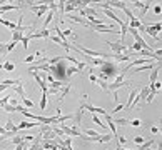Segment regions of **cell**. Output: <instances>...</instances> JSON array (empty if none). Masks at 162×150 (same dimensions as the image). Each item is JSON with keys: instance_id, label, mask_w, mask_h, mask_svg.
Masks as SVG:
<instances>
[{"instance_id": "obj_1", "label": "cell", "mask_w": 162, "mask_h": 150, "mask_svg": "<svg viewBox=\"0 0 162 150\" xmlns=\"http://www.w3.org/2000/svg\"><path fill=\"white\" fill-rule=\"evenodd\" d=\"M117 67H115V63H107L104 62L100 65V80H109V78H114L117 75Z\"/></svg>"}, {"instance_id": "obj_2", "label": "cell", "mask_w": 162, "mask_h": 150, "mask_svg": "<svg viewBox=\"0 0 162 150\" xmlns=\"http://www.w3.org/2000/svg\"><path fill=\"white\" fill-rule=\"evenodd\" d=\"M105 43L110 47L112 53H126V52H127V48H129L126 43H120V42H109V40H107ZM126 55H127V53H126Z\"/></svg>"}, {"instance_id": "obj_3", "label": "cell", "mask_w": 162, "mask_h": 150, "mask_svg": "<svg viewBox=\"0 0 162 150\" xmlns=\"http://www.w3.org/2000/svg\"><path fill=\"white\" fill-rule=\"evenodd\" d=\"M84 112H85L84 107L80 105V107L75 110V114L72 115V120H74L72 127H74V129H79V130H80V122H82V115H84Z\"/></svg>"}, {"instance_id": "obj_4", "label": "cell", "mask_w": 162, "mask_h": 150, "mask_svg": "<svg viewBox=\"0 0 162 150\" xmlns=\"http://www.w3.org/2000/svg\"><path fill=\"white\" fill-rule=\"evenodd\" d=\"M104 119H105V122H107V129L110 130V134H112V137H115V139H117V137H119V135H117V125L114 124V119H112V115H104Z\"/></svg>"}, {"instance_id": "obj_5", "label": "cell", "mask_w": 162, "mask_h": 150, "mask_svg": "<svg viewBox=\"0 0 162 150\" xmlns=\"http://www.w3.org/2000/svg\"><path fill=\"white\" fill-rule=\"evenodd\" d=\"M82 107H84V110H89L90 114H97V115H107V110L104 109H100V107H94V105H90V104H82Z\"/></svg>"}, {"instance_id": "obj_6", "label": "cell", "mask_w": 162, "mask_h": 150, "mask_svg": "<svg viewBox=\"0 0 162 150\" xmlns=\"http://www.w3.org/2000/svg\"><path fill=\"white\" fill-rule=\"evenodd\" d=\"M137 93H139L137 88L131 87V92H129V97H127V104L124 105V110H131V105H132V102H134V98H136Z\"/></svg>"}, {"instance_id": "obj_7", "label": "cell", "mask_w": 162, "mask_h": 150, "mask_svg": "<svg viewBox=\"0 0 162 150\" xmlns=\"http://www.w3.org/2000/svg\"><path fill=\"white\" fill-rule=\"evenodd\" d=\"M50 28H49V30H40V32H34V33H30V40L32 38H50Z\"/></svg>"}, {"instance_id": "obj_8", "label": "cell", "mask_w": 162, "mask_h": 150, "mask_svg": "<svg viewBox=\"0 0 162 150\" xmlns=\"http://www.w3.org/2000/svg\"><path fill=\"white\" fill-rule=\"evenodd\" d=\"M144 32L149 33L151 37H154V40L156 42H161V33H157V32L152 28V25H144Z\"/></svg>"}, {"instance_id": "obj_9", "label": "cell", "mask_w": 162, "mask_h": 150, "mask_svg": "<svg viewBox=\"0 0 162 150\" xmlns=\"http://www.w3.org/2000/svg\"><path fill=\"white\" fill-rule=\"evenodd\" d=\"M159 72H161V65H156V67L152 68V73H151V77H149V83H147V85H152V83H156V82H157Z\"/></svg>"}, {"instance_id": "obj_10", "label": "cell", "mask_w": 162, "mask_h": 150, "mask_svg": "<svg viewBox=\"0 0 162 150\" xmlns=\"http://www.w3.org/2000/svg\"><path fill=\"white\" fill-rule=\"evenodd\" d=\"M39 122H22V124L17 125V129L19 130H25V129H34V127H39Z\"/></svg>"}, {"instance_id": "obj_11", "label": "cell", "mask_w": 162, "mask_h": 150, "mask_svg": "<svg viewBox=\"0 0 162 150\" xmlns=\"http://www.w3.org/2000/svg\"><path fill=\"white\" fill-rule=\"evenodd\" d=\"M54 14H55V12H52V10L47 12V17H45V20H44V30H49V25H50L52 20H54Z\"/></svg>"}, {"instance_id": "obj_12", "label": "cell", "mask_w": 162, "mask_h": 150, "mask_svg": "<svg viewBox=\"0 0 162 150\" xmlns=\"http://www.w3.org/2000/svg\"><path fill=\"white\" fill-rule=\"evenodd\" d=\"M67 18H70V20L77 22V23H80V25H85V27H90V23L87 20H85L84 17H75V15H67Z\"/></svg>"}, {"instance_id": "obj_13", "label": "cell", "mask_w": 162, "mask_h": 150, "mask_svg": "<svg viewBox=\"0 0 162 150\" xmlns=\"http://www.w3.org/2000/svg\"><path fill=\"white\" fill-rule=\"evenodd\" d=\"M14 92L15 93H19L20 95V98L24 100V98H27V93H25V90H24V83H20V85H14Z\"/></svg>"}, {"instance_id": "obj_14", "label": "cell", "mask_w": 162, "mask_h": 150, "mask_svg": "<svg viewBox=\"0 0 162 150\" xmlns=\"http://www.w3.org/2000/svg\"><path fill=\"white\" fill-rule=\"evenodd\" d=\"M22 37H24V32H22V30H14V32H12V42L19 43V42L22 40Z\"/></svg>"}, {"instance_id": "obj_15", "label": "cell", "mask_w": 162, "mask_h": 150, "mask_svg": "<svg viewBox=\"0 0 162 150\" xmlns=\"http://www.w3.org/2000/svg\"><path fill=\"white\" fill-rule=\"evenodd\" d=\"M107 4H109V9H122V10H124V9H126V2H107Z\"/></svg>"}, {"instance_id": "obj_16", "label": "cell", "mask_w": 162, "mask_h": 150, "mask_svg": "<svg viewBox=\"0 0 162 150\" xmlns=\"http://www.w3.org/2000/svg\"><path fill=\"white\" fill-rule=\"evenodd\" d=\"M74 73H80V72L77 70V67H74V65H70V67H67V68H65V77H67V80H69L70 77H72Z\"/></svg>"}, {"instance_id": "obj_17", "label": "cell", "mask_w": 162, "mask_h": 150, "mask_svg": "<svg viewBox=\"0 0 162 150\" xmlns=\"http://www.w3.org/2000/svg\"><path fill=\"white\" fill-rule=\"evenodd\" d=\"M5 130H7V132H14V134H17V132H19V129H17V125L14 124L12 120H9V122L5 124Z\"/></svg>"}, {"instance_id": "obj_18", "label": "cell", "mask_w": 162, "mask_h": 150, "mask_svg": "<svg viewBox=\"0 0 162 150\" xmlns=\"http://www.w3.org/2000/svg\"><path fill=\"white\" fill-rule=\"evenodd\" d=\"M77 10V5H75V2H67L65 7H64V14H67V12H74Z\"/></svg>"}, {"instance_id": "obj_19", "label": "cell", "mask_w": 162, "mask_h": 150, "mask_svg": "<svg viewBox=\"0 0 162 150\" xmlns=\"http://www.w3.org/2000/svg\"><path fill=\"white\" fill-rule=\"evenodd\" d=\"M154 142H156V139H151L149 142H144V144H141L139 147H137V150H146V149H151L152 145H154Z\"/></svg>"}, {"instance_id": "obj_20", "label": "cell", "mask_w": 162, "mask_h": 150, "mask_svg": "<svg viewBox=\"0 0 162 150\" xmlns=\"http://www.w3.org/2000/svg\"><path fill=\"white\" fill-rule=\"evenodd\" d=\"M2 70H5V72H14V70H15V63H12V62L2 63Z\"/></svg>"}, {"instance_id": "obj_21", "label": "cell", "mask_w": 162, "mask_h": 150, "mask_svg": "<svg viewBox=\"0 0 162 150\" xmlns=\"http://www.w3.org/2000/svg\"><path fill=\"white\" fill-rule=\"evenodd\" d=\"M149 9H151V4H144V7L141 9V14H139V17H137L141 22H142V18H144V15L147 14V10H149Z\"/></svg>"}, {"instance_id": "obj_22", "label": "cell", "mask_w": 162, "mask_h": 150, "mask_svg": "<svg viewBox=\"0 0 162 150\" xmlns=\"http://www.w3.org/2000/svg\"><path fill=\"white\" fill-rule=\"evenodd\" d=\"M47 107V92H42V97H40V110H45Z\"/></svg>"}, {"instance_id": "obj_23", "label": "cell", "mask_w": 162, "mask_h": 150, "mask_svg": "<svg viewBox=\"0 0 162 150\" xmlns=\"http://www.w3.org/2000/svg\"><path fill=\"white\" fill-rule=\"evenodd\" d=\"M114 124L115 125H120V127H124V125L131 124V120H127V119H117V120H114Z\"/></svg>"}, {"instance_id": "obj_24", "label": "cell", "mask_w": 162, "mask_h": 150, "mask_svg": "<svg viewBox=\"0 0 162 150\" xmlns=\"http://www.w3.org/2000/svg\"><path fill=\"white\" fill-rule=\"evenodd\" d=\"M22 45H24V48H25V50H27V47H29V42H30V33H27V37L25 35H24V37H22Z\"/></svg>"}, {"instance_id": "obj_25", "label": "cell", "mask_w": 162, "mask_h": 150, "mask_svg": "<svg viewBox=\"0 0 162 150\" xmlns=\"http://www.w3.org/2000/svg\"><path fill=\"white\" fill-rule=\"evenodd\" d=\"M15 45H17L15 42H9V43H7V45H5V52H7V53H10L12 50L15 48Z\"/></svg>"}, {"instance_id": "obj_26", "label": "cell", "mask_w": 162, "mask_h": 150, "mask_svg": "<svg viewBox=\"0 0 162 150\" xmlns=\"http://www.w3.org/2000/svg\"><path fill=\"white\" fill-rule=\"evenodd\" d=\"M22 142H24V139H22V135H15V137L12 139V144H14V145H20Z\"/></svg>"}, {"instance_id": "obj_27", "label": "cell", "mask_w": 162, "mask_h": 150, "mask_svg": "<svg viewBox=\"0 0 162 150\" xmlns=\"http://www.w3.org/2000/svg\"><path fill=\"white\" fill-rule=\"evenodd\" d=\"M2 109L5 110V112H9V114H14V112H15V107H14V105H10V104L4 105V107H2Z\"/></svg>"}, {"instance_id": "obj_28", "label": "cell", "mask_w": 162, "mask_h": 150, "mask_svg": "<svg viewBox=\"0 0 162 150\" xmlns=\"http://www.w3.org/2000/svg\"><path fill=\"white\" fill-rule=\"evenodd\" d=\"M10 98H12V95H7V97L0 98V107H4V105H7L9 102H10Z\"/></svg>"}, {"instance_id": "obj_29", "label": "cell", "mask_w": 162, "mask_h": 150, "mask_svg": "<svg viewBox=\"0 0 162 150\" xmlns=\"http://www.w3.org/2000/svg\"><path fill=\"white\" fill-rule=\"evenodd\" d=\"M134 142H136L137 145H141L146 142V137H142V135H137V137H134Z\"/></svg>"}, {"instance_id": "obj_30", "label": "cell", "mask_w": 162, "mask_h": 150, "mask_svg": "<svg viewBox=\"0 0 162 150\" xmlns=\"http://www.w3.org/2000/svg\"><path fill=\"white\" fill-rule=\"evenodd\" d=\"M124 14L127 15V18H129V20H132V18H134V14H132V10L129 9V7H126V9H124Z\"/></svg>"}, {"instance_id": "obj_31", "label": "cell", "mask_w": 162, "mask_h": 150, "mask_svg": "<svg viewBox=\"0 0 162 150\" xmlns=\"http://www.w3.org/2000/svg\"><path fill=\"white\" fill-rule=\"evenodd\" d=\"M22 105H24V107H34V104H32V100H29V98H24V100H22Z\"/></svg>"}, {"instance_id": "obj_32", "label": "cell", "mask_w": 162, "mask_h": 150, "mask_svg": "<svg viewBox=\"0 0 162 150\" xmlns=\"http://www.w3.org/2000/svg\"><path fill=\"white\" fill-rule=\"evenodd\" d=\"M152 28H154V30H156L157 33H161V30H162V23H161V22H157V23H154V25H152Z\"/></svg>"}, {"instance_id": "obj_33", "label": "cell", "mask_w": 162, "mask_h": 150, "mask_svg": "<svg viewBox=\"0 0 162 150\" xmlns=\"http://www.w3.org/2000/svg\"><path fill=\"white\" fill-rule=\"evenodd\" d=\"M34 60H35V55H29V57L24 58V62H25V63H32Z\"/></svg>"}, {"instance_id": "obj_34", "label": "cell", "mask_w": 162, "mask_h": 150, "mask_svg": "<svg viewBox=\"0 0 162 150\" xmlns=\"http://www.w3.org/2000/svg\"><path fill=\"white\" fill-rule=\"evenodd\" d=\"M141 124H142L141 120H139V119H136V120H132V122H131L129 125H132V127H141Z\"/></svg>"}, {"instance_id": "obj_35", "label": "cell", "mask_w": 162, "mask_h": 150, "mask_svg": "<svg viewBox=\"0 0 162 150\" xmlns=\"http://www.w3.org/2000/svg\"><path fill=\"white\" fill-rule=\"evenodd\" d=\"M92 62H94V65H102V63H104L105 60H104V58H94Z\"/></svg>"}, {"instance_id": "obj_36", "label": "cell", "mask_w": 162, "mask_h": 150, "mask_svg": "<svg viewBox=\"0 0 162 150\" xmlns=\"http://www.w3.org/2000/svg\"><path fill=\"white\" fill-rule=\"evenodd\" d=\"M97 83L100 85V88H102V90H107V83H105L104 80H97Z\"/></svg>"}, {"instance_id": "obj_37", "label": "cell", "mask_w": 162, "mask_h": 150, "mask_svg": "<svg viewBox=\"0 0 162 150\" xmlns=\"http://www.w3.org/2000/svg\"><path fill=\"white\" fill-rule=\"evenodd\" d=\"M151 134H152V135H157V134H159V127H157V125L151 127Z\"/></svg>"}, {"instance_id": "obj_38", "label": "cell", "mask_w": 162, "mask_h": 150, "mask_svg": "<svg viewBox=\"0 0 162 150\" xmlns=\"http://www.w3.org/2000/svg\"><path fill=\"white\" fill-rule=\"evenodd\" d=\"M134 7H136V9H142V7H144V2H139V0H137V2H134Z\"/></svg>"}, {"instance_id": "obj_39", "label": "cell", "mask_w": 162, "mask_h": 150, "mask_svg": "<svg viewBox=\"0 0 162 150\" xmlns=\"http://www.w3.org/2000/svg\"><path fill=\"white\" fill-rule=\"evenodd\" d=\"M120 110H124V105H122V104H120V105H115L114 112H120Z\"/></svg>"}, {"instance_id": "obj_40", "label": "cell", "mask_w": 162, "mask_h": 150, "mask_svg": "<svg viewBox=\"0 0 162 150\" xmlns=\"http://www.w3.org/2000/svg\"><path fill=\"white\" fill-rule=\"evenodd\" d=\"M154 12H156L157 15H159V14H161V12H162V9H161V5H156V7H154Z\"/></svg>"}, {"instance_id": "obj_41", "label": "cell", "mask_w": 162, "mask_h": 150, "mask_svg": "<svg viewBox=\"0 0 162 150\" xmlns=\"http://www.w3.org/2000/svg\"><path fill=\"white\" fill-rule=\"evenodd\" d=\"M64 32V35L67 37V35H70V33H72V28H65V30H62Z\"/></svg>"}, {"instance_id": "obj_42", "label": "cell", "mask_w": 162, "mask_h": 150, "mask_svg": "<svg viewBox=\"0 0 162 150\" xmlns=\"http://www.w3.org/2000/svg\"><path fill=\"white\" fill-rule=\"evenodd\" d=\"M90 82H92V83H97V77H95L94 73H90Z\"/></svg>"}, {"instance_id": "obj_43", "label": "cell", "mask_w": 162, "mask_h": 150, "mask_svg": "<svg viewBox=\"0 0 162 150\" xmlns=\"http://www.w3.org/2000/svg\"><path fill=\"white\" fill-rule=\"evenodd\" d=\"M7 88H9V87H7L5 83H2V82H0V92H4V90H7Z\"/></svg>"}, {"instance_id": "obj_44", "label": "cell", "mask_w": 162, "mask_h": 150, "mask_svg": "<svg viewBox=\"0 0 162 150\" xmlns=\"http://www.w3.org/2000/svg\"><path fill=\"white\" fill-rule=\"evenodd\" d=\"M117 150H127V149H124L122 145H119V144H117Z\"/></svg>"}, {"instance_id": "obj_45", "label": "cell", "mask_w": 162, "mask_h": 150, "mask_svg": "<svg viewBox=\"0 0 162 150\" xmlns=\"http://www.w3.org/2000/svg\"><path fill=\"white\" fill-rule=\"evenodd\" d=\"M146 150H161V149H146Z\"/></svg>"}, {"instance_id": "obj_46", "label": "cell", "mask_w": 162, "mask_h": 150, "mask_svg": "<svg viewBox=\"0 0 162 150\" xmlns=\"http://www.w3.org/2000/svg\"><path fill=\"white\" fill-rule=\"evenodd\" d=\"M37 150H44V149H42V145H40V147H39V149H37Z\"/></svg>"}]
</instances>
